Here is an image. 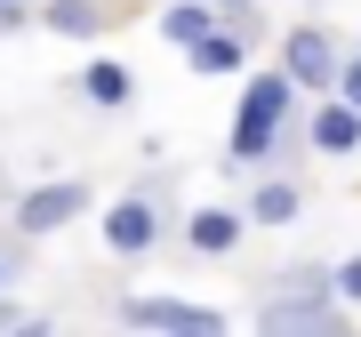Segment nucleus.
Here are the masks:
<instances>
[{"label": "nucleus", "mask_w": 361, "mask_h": 337, "mask_svg": "<svg viewBox=\"0 0 361 337\" xmlns=\"http://www.w3.org/2000/svg\"><path fill=\"white\" fill-rule=\"evenodd\" d=\"M289 104H297V73H257L241 89V113H233V168H249V161H273L289 137Z\"/></svg>", "instance_id": "nucleus-1"}, {"label": "nucleus", "mask_w": 361, "mask_h": 337, "mask_svg": "<svg viewBox=\"0 0 361 337\" xmlns=\"http://www.w3.org/2000/svg\"><path fill=\"white\" fill-rule=\"evenodd\" d=\"M265 329H337V273L305 265V273H281V289L257 305Z\"/></svg>", "instance_id": "nucleus-2"}, {"label": "nucleus", "mask_w": 361, "mask_h": 337, "mask_svg": "<svg viewBox=\"0 0 361 337\" xmlns=\"http://www.w3.org/2000/svg\"><path fill=\"white\" fill-rule=\"evenodd\" d=\"M121 321H137V329H185V337H217L225 313H217V305H185V298H129V305H121Z\"/></svg>", "instance_id": "nucleus-3"}, {"label": "nucleus", "mask_w": 361, "mask_h": 337, "mask_svg": "<svg viewBox=\"0 0 361 337\" xmlns=\"http://www.w3.org/2000/svg\"><path fill=\"white\" fill-rule=\"evenodd\" d=\"M281 65L297 73V89H313V97H337V73H345L337 49H329V32H313V25L281 40Z\"/></svg>", "instance_id": "nucleus-4"}, {"label": "nucleus", "mask_w": 361, "mask_h": 337, "mask_svg": "<svg viewBox=\"0 0 361 337\" xmlns=\"http://www.w3.org/2000/svg\"><path fill=\"white\" fill-rule=\"evenodd\" d=\"M80 209H89V185H40V193H25L16 201V225H25V233H56V225H73Z\"/></svg>", "instance_id": "nucleus-5"}, {"label": "nucleus", "mask_w": 361, "mask_h": 337, "mask_svg": "<svg viewBox=\"0 0 361 337\" xmlns=\"http://www.w3.org/2000/svg\"><path fill=\"white\" fill-rule=\"evenodd\" d=\"M104 241L121 249V257H145V249L161 241V217H153V201H113V217H104Z\"/></svg>", "instance_id": "nucleus-6"}, {"label": "nucleus", "mask_w": 361, "mask_h": 337, "mask_svg": "<svg viewBox=\"0 0 361 337\" xmlns=\"http://www.w3.org/2000/svg\"><path fill=\"white\" fill-rule=\"evenodd\" d=\"M217 25H225V16H217V0H177V8H161V32L177 40V49H201Z\"/></svg>", "instance_id": "nucleus-7"}, {"label": "nucleus", "mask_w": 361, "mask_h": 337, "mask_svg": "<svg viewBox=\"0 0 361 337\" xmlns=\"http://www.w3.org/2000/svg\"><path fill=\"white\" fill-rule=\"evenodd\" d=\"M313 145L322 153H353L361 145V104H322L313 113Z\"/></svg>", "instance_id": "nucleus-8"}, {"label": "nucleus", "mask_w": 361, "mask_h": 337, "mask_svg": "<svg viewBox=\"0 0 361 337\" xmlns=\"http://www.w3.org/2000/svg\"><path fill=\"white\" fill-rule=\"evenodd\" d=\"M185 241H193V249H209V257H225V249L241 241V217H233V209H201V217L185 225Z\"/></svg>", "instance_id": "nucleus-9"}, {"label": "nucleus", "mask_w": 361, "mask_h": 337, "mask_svg": "<svg viewBox=\"0 0 361 337\" xmlns=\"http://www.w3.org/2000/svg\"><path fill=\"white\" fill-rule=\"evenodd\" d=\"M80 89H89V104H129V97H137V80H129V65L97 56V65L80 73Z\"/></svg>", "instance_id": "nucleus-10"}, {"label": "nucleus", "mask_w": 361, "mask_h": 337, "mask_svg": "<svg viewBox=\"0 0 361 337\" xmlns=\"http://www.w3.org/2000/svg\"><path fill=\"white\" fill-rule=\"evenodd\" d=\"M193 65H201V73H241V65H249V40L217 25V32H209L201 49H193Z\"/></svg>", "instance_id": "nucleus-11"}, {"label": "nucleus", "mask_w": 361, "mask_h": 337, "mask_svg": "<svg viewBox=\"0 0 361 337\" xmlns=\"http://www.w3.org/2000/svg\"><path fill=\"white\" fill-rule=\"evenodd\" d=\"M97 0H49V32H65V40H80V32H97Z\"/></svg>", "instance_id": "nucleus-12"}, {"label": "nucleus", "mask_w": 361, "mask_h": 337, "mask_svg": "<svg viewBox=\"0 0 361 337\" xmlns=\"http://www.w3.org/2000/svg\"><path fill=\"white\" fill-rule=\"evenodd\" d=\"M249 217H257V225H289V217H297V185H257Z\"/></svg>", "instance_id": "nucleus-13"}, {"label": "nucleus", "mask_w": 361, "mask_h": 337, "mask_svg": "<svg viewBox=\"0 0 361 337\" xmlns=\"http://www.w3.org/2000/svg\"><path fill=\"white\" fill-rule=\"evenodd\" d=\"M0 329H49V313H32V305H8V298H0Z\"/></svg>", "instance_id": "nucleus-14"}, {"label": "nucleus", "mask_w": 361, "mask_h": 337, "mask_svg": "<svg viewBox=\"0 0 361 337\" xmlns=\"http://www.w3.org/2000/svg\"><path fill=\"white\" fill-rule=\"evenodd\" d=\"M337 298H353V305H361V257H353V265H337Z\"/></svg>", "instance_id": "nucleus-15"}, {"label": "nucleus", "mask_w": 361, "mask_h": 337, "mask_svg": "<svg viewBox=\"0 0 361 337\" xmlns=\"http://www.w3.org/2000/svg\"><path fill=\"white\" fill-rule=\"evenodd\" d=\"M337 97H345V104H361V56H353L345 73H337Z\"/></svg>", "instance_id": "nucleus-16"}, {"label": "nucleus", "mask_w": 361, "mask_h": 337, "mask_svg": "<svg viewBox=\"0 0 361 337\" xmlns=\"http://www.w3.org/2000/svg\"><path fill=\"white\" fill-rule=\"evenodd\" d=\"M217 16H225V25H249V16H257V0H217Z\"/></svg>", "instance_id": "nucleus-17"}, {"label": "nucleus", "mask_w": 361, "mask_h": 337, "mask_svg": "<svg viewBox=\"0 0 361 337\" xmlns=\"http://www.w3.org/2000/svg\"><path fill=\"white\" fill-rule=\"evenodd\" d=\"M0 281H8V257H0Z\"/></svg>", "instance_id": "nucleus-18"}]
</instances>
